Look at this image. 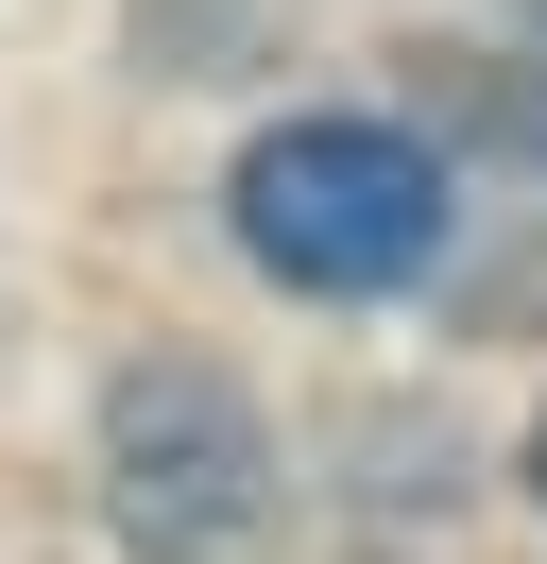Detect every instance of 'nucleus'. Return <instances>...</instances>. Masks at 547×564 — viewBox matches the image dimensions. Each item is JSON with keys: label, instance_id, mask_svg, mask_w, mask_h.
<instances>
[{"label": "nucleus", "instance_id": "f257e3e1", "mask_svg": "<svg viewBox=\"0 0 547 564\" xmlns=\"http://www.w3.org/2000/svg\"><path fill=\"white\" fill-rule=\"evenodd\" d=\"M239 257L274 291H410L444 257V172L394 120H274L239 154Z\"/></svg>", "mask_w": 547, "mask_h": 564}, {"label": "nucleus", "instance_id": "f03ea898", "mask_svg": "<svg viewBox=\"0 0 547 564\" xmlns=\"http://www.w3.org/2000/svg\"><path fill=\"white\" fill-rule=\"evenodd\" d=\"M103 496H120V547L137 564H223L239 530L274 513V445L205 359H137L103 393Z\"/></svg>", "mask_w": 547, "mask_h": 564}, {"label": "nucleus", "instance_id": "7ed1b4c3", "mask_svg": "<svg viewBox=\"0 0 547 564\" xmlns=\"http://www.w3.org/2000/svg\"><path fill=\"white\" fill-rule=\"evenodd\" d=\"M530 496H547V427H530Z\"/></svg>", "mask_w": 547, "mask_h": 564}]
</instances>
